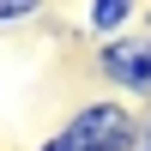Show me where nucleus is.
Masks as SVG:
<instances>
[{"mask_svg":"<svg viewBox=\"0 0 151 151\" xmlns=\"http://www.w3.org/2000/svg\"><path fill=\"white\" fill-rule=\"evenodd\" d=\"M91 67H97V79L109 85V97H121V103H133V109H151V18L133 24L127 36L97 42Z\"/></svg>","mask_w":151,"mask_h":151,"instance_id":"f257e3e1","label":"nucleus"},{"mask_svg":"<svg viewBox=\"0 0 151 151\" xmlns=\"http://www.w3.org/2000/svg\"><path fill=\"white\" fill-rule=\"evenodd\" d=\"M133 24H145V0H85V36L91 42L127 36Z\"/></svg>","mask_w":151,"mask_h":151,"instance_id":"7ed1b4c3","label":"nucleus"},{"mask_svg":"<svg viewBox=\"0 0 151 151\" xmlns=\"http://www.w3.org/2000/svg\"><path fill=\"white\" fill-rule=\"evenodd\" d=\"M139 151H145V145H139Z\"/></svg>","mask_w":151,"mask_h":151,"instance_id":"0eeeda50","label":"nucleus"},{"mask_svg":"<svg viewBox=\"0 0 151 151\" xmlns=\"http://www.w3.org/2000/svg\"><path fill=\"white\" fill-rule=\"evenodd\" d=\"M42 12H48V0H0V24H30Z\"/></svg>","mask_w":151,"mask_h":151,"instance_id":"20e7f679","label":"nucleus"},{"mask_svg":"<svg viewBox=\"0 0 151 151\" xmlns=\"http://www.w3.org/2000/svg\"><path fill=\"white\" fill-rule=\"evenodd\" d=\"M55 133H67L73 151H139V109L121 97H91Z\"/></svg>","mask_w":151,"mask_h":151,"instance_id":"f03ea898","label":"nucleus"},{"mask_svg":"<svg viewBox=\"0 0 151 151\" xmlns=\"http://www.w3.org/2000/svg\"><path fill=\"white\" fill-rule=\"evenodd\" d=\"M139 145L151 151V109H139Z\"/></svg>","mask_w":151,"mask_h":151,"instance_id":"423d86ee","label":"nucleus"},{"mask_svg":"<svg viewBox=\"0 0 151 151\" xmlns=\"http://www.w3.org/2000/svg\"><path fill=\"white\" fill-rule=\"evenodd\" d=\"M36 151H73V139H67V133H48V139L36 145Z\"/></svg>","mask_w":151,"mask_h":151,"instance_id":"39448f33","label":"nucleus"}]
</instances>
